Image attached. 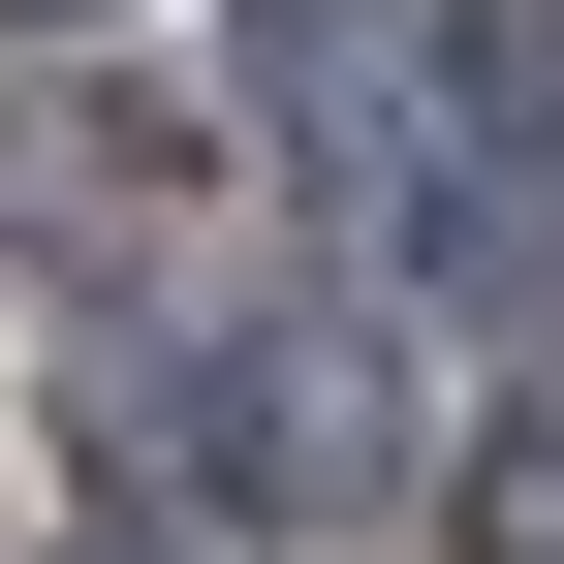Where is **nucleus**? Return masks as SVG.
<instances>
[{"label": "nucleus", "mask_w": 564, "mask_h": 564, "mask_svg": "<svg viewBox=\"0 0 564 564\" xmlns=\"http://www.w3.org/2000/svg\"><path fill=\"white\" fill-rule=\"evenodd\" d=\"M470 564H564V377L502 408V440H470Z\"/></svg>", "instance_id": "obj_4"}, {"label": "nucleus", "mask_w": 564, "mask_h": 564, "mask_svg": "<svg viewBox=\"0 0 564 564\" xmlns=\"http://www.w3.org/2000/svg\"><path fill=\"white\" fill-rule=\"evenodd\" d=\"M408 95H440L470 251H564V0H470V63H408Z\"/></svg>", "instance_id": "obj_2"}, {"label": "nucleus", "mask_w": 564, "mask_h": 564, "mask_svg": "<svg viewBox=\"0 0 564 564\" xmlns=\"http://www.w3.org/2000/svg\"><path fill=\"white\" fill-rule=\"evenodd\" d=\"M158 440L220 470V502H345V470H377V345H188Z\"/></svg>", "instance_id": "obj_1"}, {"label": "nucleus", "mask_w": 564, "mask_h": 564, "mask_svg": "<svg viewBox=\"0 0 564 564\" xmlns=\"http://www.w3.org/2000/svg\"><path fill=\"white\" fill-rule=\"evenodd\" d=\"M408 63H440V0H251V126L282 158H408Z\"/></svg>", "instance_id": "obj_3"}]
</instances>
